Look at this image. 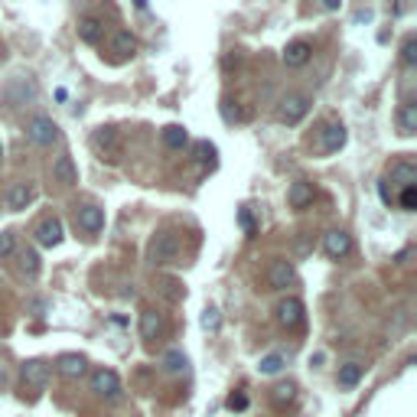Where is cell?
Instances as JSON below:
<instances>
[{
    "label": "cell",
    "mask_w": 417,
    "mask_h": 417,
    "mask_svg": "<svg viewBox=\"0 0 417 417\" xmlns=\"http://www.w3.org/2000/svg\"><path fill=\"white\" fill-rule=\"evenodd\" d=\"M26 140L36 147H52L59 140V124L52 118H43V114H40V118H33L26 124Z\"/></svg>",
    "instance_id": "obj_1"
},
{
    "label": "cell",
    "mask_w": 417,
    "mask_h": 417,
    "mask_svg": "<svg viewBox=\"0 0 417 417\" xmlns=\"http://www.w3.org/2000/svg\"><path fill=\"white\" fill-rule=\"evenodd\" d=\"M147 255H150V261L154 264H173L179 258V238L176 235H170V231H160V235L150 241Z\"/></svg>",
    "instance_id": "obj_2"
},
{
    "label": "cell",
    "mask_w": 417,
    "mask_h": 417,
    "mask_svg": "<svg viewBox=\"0 0 417 417\" xmlns=\"http://www.w3.org/2000/svg\"><path fill=\"white\" fill-rule=\"evenodd\" d=\"M92 392L102 394V398L108 401H118L121 398V378L114 368H98V372L92 375Z\"/></svg>",
    "instance_id": "obj_3"
},
{
    "label": "cell",
    "mask_w": 417,
    "mask_h": 417,
    "mask_svg": "<svg viewBox=\"0 0 417 417\" xmlns=\"http://www.w3.org/2000/svg\"><path fill=\"white\" fill-rule=\"evenodd\" d=\"M303 316H307V310H303V300L300 297H287L277 303V323L284 326V330H297V326H303Z\"/></svg>",
    "instance_id": "obj_4"
},
{
    "label": "cell",
    "mask_w": 417,
    "mask_h": 417,
    "mask_svg": "<svg viewBox=\"0 0 417 417\" xmlns=\"http://www.w3.org/2000/svg\"><path fill=\"white\" fill-rule=\"evenodd\" d=\"M49 372H52V365L46 362V358H26L23 368H20V375H23V385H30V388H46V382H49Z\"/></svg>",
    "instance_id": "obj_5"
},
{
    "label": "cell",
    "mask_w": 417,
    "mask_h": 417,
    "mask_svg": "<svg viewBox=\"0 0 417 417\" xmlns=\"http://www.w3.org/2000/svg\"><path fill=\"white\" fill-rule=\"evenodd\" d=\"M307 111H310L307 95H287L281 102V121L284 124H300V121L307 118Z\"/></svg>",
    "instance_id": "obj_6"
},
{
    "label": "cell",
    "mask_w": 417,
    "mask_h": 417,
    "mask_svg": "<svg viewBox=\"0 0 417 417\" xmlns=\"http://www.w3.org/2000/svg\"><path fill=\"white\" fill-rule=\"evenodd\" d=\"M75 225L85 235H98V231L104 229V209H98V205H82V209H75Z\"/></svg>",
    "instance_id": "obj_7"
},
{
    "label": "cell",
    "mask_w": 417,
    "mask_h": 417,
    "mask_svg": "<svg viewBox=\"0 0 417 417\" xmlns=\"http://www.w3.org/2000/svg\"><path fill=\"white\" fill-rule=\"evenodd\" d=\"M56 372H59L62 378H82V375L88 372V358L78 356V352H66V356L56 358Z\"/></svg>",
    "instance_id": "obj_8"
},
{
    "label": "cell",
    "mask_w": 417,
    "mask_h": 417,
    "mask_svg": "<svg viewBox=\"0 0 417 417\" xmlns=\"http://www.w3.org/2000/svg\"><path fill=\"white\" fill-rule=\"evenodd\" d=\"M294 277H297V271H294L290 261H274L271 267H267V284H271V290H287L290 284H294Z\"/></svg>",
    "instance_id": "obj_9"
},
{
    "label": "cell",
    "mask_w": 417,
    "mask_h": 417,
    "mask_svg": "<svg viewBox=\"0 0 417 417\" xmlns=\"http://www.w3.org/2000/svg\"><path fill=\"white\" fill-rule=\"evenodd\" d=\"M323 251L330 258H346L352 251V238H349V231H326L323 235Z\"/></svg>",
    "instance_id": "obj_10"
},
{
    "label": "cell",
    "mask_w": 417,
    "mask_h": 417,
    "mask_svg": "<svg viewBox=\"0 0 417 417\" xmlns=\"http://www.w3.org/2000/svg\"><path fill=\"white\" fill-rule=\"evenodd\" d=\"M346 137H349L346 124L332 121V124H326V128H323V137H320V144H323L326 154H336V150H342V147H346Z\"/></svg>",
    "instance_id": "obj_11"
},
{
    "label": "cell",
    "mask_w": 417,
    "mask_h": 417,
    "mask_svg": "<svg viewBox=\"0 0 417 417\" xmlns=\"http://www.w3.org/2000/svg\"><path fill=\"white\" fill-rule=\"evenodd\" d=\"M62 241V222L59 219H46L36 225V245L40 248H56Z\"/></svg>",
    "instance_id": "obj_12"
},
{
    "label": "cell",
    "mask_w": 417,
    "mask_h": 417,
    "mask_svg": "<svg viewBox=\"0 0 417 417\" xmlns=\"http://www.w3.org/2000/svg\"><path fill=\"white\" fill-rule=\"evenodd\" d=\"M92 147L98 150V154H108V160H114V154H118V131L114 128H98L92 134Z\"/></svg>",
    "instance_id": "obj_13"
},
{
    "label": "cell",
    "mask_w": 417,
    "mask_h": 417,
    "mask_svg": "<svg viewBox=\"0 0 417 417\" xmlns=\"http://www.w3.org/2000/svg\"><path fill=\"white\" fill-rule=\"evenodd\" d=\"M52 176H56V183H62V186H75V183H78L75 160H72L68 154L56 157V163H52Z\"/></svg>",
    "instance_id": "obj_14"
},
{
    "label": "cell",
    "mask_w": 417,
    "mask_h": 417,
    "mask_svg": "<svg viewBox=\"0 0 417 417\" xmlns=\"http://www.w3.org/2000/svg\"><path fill=\"white\" fill-rule=\"evenodd\" d=\"M287 203H290V209H307V205L313 203V183H307V179H297V183H290Z\"/></svg>",
    "instance_id": "obj_15"
},
{
    "label": "cell",
    "mask_w": 417,
    "mask_h": 417,
    "mask_svg": "<svg viewBox=\"0 0 417 417\" xmlns=\"http://www.w3.org/2000/svg\"><path fill=\"white\" fill-rule=\"evenodd\" d=\"M33 199H36V189L30 186V183H20V186H13L7 193V209H10V212H23Z\"/></svg>",
    "instance_id": "obj_16"
},
{
    "label": "cell",
    "mask_w": 417,
    "mask_h": 417,
    "mask_svg": "<svg viewBox=\"0 0 417 417\" xmlns=\"http://www.w3.org/2000/svg\"><path fill=\"white\" fill-rule=\"evenodd\" d=\"M310 43L307 40H294V43L284 49V66L287 68H300V66H307V59H310Z\"/></svg>",
    "instance_id": "obj_17"
},
{
    "label": "cell",
    "mask_w": 417,
    "mask_h": 417,
    "mask_svg": "<svg viewBox=\"0 0 417 417\" xmlns=\"http://www.w3.org/2000/svg\"><path fill=\"white\" fill-rule=\"evenodd\" d=\"M102 36H104V23L98 17H82L78 20V40L82 43H102Z\"/></svg>",
    "instance_id": "obj_18"
},
{
    "label": "cell",
    "mask_w": 417,
    "mask_h": 417,
    "mask_svg": "<svg viewBox=\"0 0 417 417\" xmlns=\"http://www.w3.org/2000/svg\"><path fill=\"white\" fill-rule=\"evenodd\" d=\"M362 375H365V365H362V362H342L336 382H339V388H356V385L362 382Z\"/></svg>",
    "instance_id": "obj_19"
},
{
    "label": "cell",
    "mask_w": 417,
    "mask_h": 417,
    "mask_svg": "<svg viewBox=\"0 0 417 417\" xmlns=\"http://www.w3.org/2000/svg\"><path fill=\"white\" fill-rule=\"evenodd\" d=\"M398 131L404 137H411L417 131V104L414 102H404L398 111Z\"/></svg>",
    "instance_id": "obj_20"
},
{
    "label": "cell",
    "mask_w": 417,
    "mask_h": 417,
    "mask_svg": "<svg viewBox=\"0 0 417 417\" xmlns=\"http://www.w3.org/2000/svg\"><path fill=\"white\" fill-rule=\"evenodd\" d=\"M392 179L398 183L401 189H404V186H414V183H417V170H414V163L398 160V163L392 167Z\"/></svg>",
    "instance_id": "obj_21"
},
{
    "label": "cell",
    "mask_w": 417,
    "mask_h": 417,
    "mask_svg": "<svg viewBox=\"0 0 417 417\" xmlns=\"http://www.w3.org/2000/svg\"><path fill=\"white\" fill-rule=\"evenodd\" d=\"M160 330H163L160 313H157V310H144V313H140V336H144V339H157Z\"/></svg>",
    "instance_id": "obj_22"
},
{
    "label": "cell",
    "mask_w": 417,
    "mask_h": 417,
    "mask_svg": "<svg viewBox=\"0 0 417 417\" xmlns=\"http://www.w3.org/2000/svg\"><path fill=\"white\" fill-rule=\"evenodd\" d=\"M163 144L170 147V150H183V147L189 144L186 128H179V124H170V128L163 131Z\"/></svg>",
    "instance_id": "obj_23"
},
{
    "label": "cell",
    "mask_w": 417,
    "mask_h": 417,
    "mask_svg": "<svg viewBox=\"0 0 417 417\" xmlns=\"http://www.w3.org/2000/svg\"><path fill=\"white\" fill-rule=\"evenodd\" d=\"M114 52H118V59H128L137 52V40L131 33H118L114 36Z\"/></svg>",
    "instance_id": "obj_24"
},
{
    "label": "cell",
    "mask_w": 417,
    "mask_h": 417,
    "mask_svg": "<svg viewBox=\"0 0 417 417\" xmlns=\"http://www.w3.org/2000/svg\"><path fill=\"white\" fill-rule=\"evenodd\" d=\"M294 394H297V388H294L290 382H281V385H274V388H271V401L277 404V408L290 404V401H294Z\"/></svg>",
    "instance_id": "obj_25"
},
{
    "label": "cell",
    "mask_w": 417,
    "mask_h": 417,
    "mask_svg": "<svg viewBox=\"0 0 417 417\" xmlns=\"http://www.w3.org/2000/svg\"><path fill=\"white\" fill-rule=\"evenodd\" d=\"M284 368V356L281 352H271V356H264L261 362H258V372L261 375H281Z\"/></svg>",
    "instance_id": "obj_26"
},
{
    "label": "cell",
    "mask_w": 417,
    "mask_h": 417,
    "mask_svg": "<svg viewBox=\"0 0 417 417\" xmlns=\"http://www.w3.org/2000/svg\"><path fill=\"white\" fill-rule=\"evenodd\" d=\"M186 365H189V358L179 349H170L163 356V368H167V372H186Z\"/></svg>",
    "instance_id": "obj_27"
},
{
    "label": "cell",
    "mask_w": 417,
    "mask_h": 417,
    "mask_svg": "<svg viewBox=\"0 0 417 417\" xmlns=\"http://www.w3.org/2000/svg\"><path fill=\"white\" fill-rule=\"evenodd\" d=\"M219 326H222V313H219L215 307H205V310H203V330L219 332Z\"/></svg>",
    "instance_id": "obj_28"
},
{
    "label": "cell",
    "mask_w": 417,
    "mask_h": 417,
    "mask_svg": "<svg viewBox=\"0 0 417 417\" xmlns=\"http://www.w3.org/2000/svg\"><path fill=\"white\" fill-rule=\"evenodd\" d=\"M401 62H404L408 68L417 62V40H414V36H408V40H404V46H401Z\"/></svg>",
    "instance_id": "obj_29"
},
{
    "label": "cell",
    "mask_w": 417,
    "mask_h": 417,
    "mask_svg": "<svg viewBox=\"0 0 417 417\" xmlns=\"http://www.w3.org/2000/svg\"><path fill=\"white\" fill-rule=\"evenodd\" d=\"M23 271H26L30 281L40 277V255H36V251H26V255H23Z\"/></svg>",
    "instance_id": "obj_30"
},
{
    "label": "cell",
    "mask_w": 417,
    "mask_h": 417,
    "mask_svg": "<svg viewBox=\"0 0 417 417\" xmlns=\"http://www.w3.org/2000/svg\"><path fill=\"white\" fill-rule=\"evenodd\" d=\"M398 203H401V209H404V212H414V209H417V189L414 186H404V189H401Z\"/></svg>",
    "instance_id": "obj_31"
},
{
    "label": "cell",
    "mask_w": 417,
    "mask_h": 417,
    "mask_svg": "<svg viewBox=\"0 0 417 417\" xmlns=\"http://www.w3.org/2000/svg\"><path fill=\"white\" fill-rule=\"evenodd\" d=\"M248 404H251V401H248L245 392H231L229 401H225V408L229 411H248Z\"/></svg>",
    "instance_id": "obj_32"
},
{
    "label": "cell",
    "mask_w": 417,
    "mask_h": 417,
    "mask_svg": "<svg viewBox=\"0 0 417 417\" xmlns=\"http://www.w3.org/2000/svg\"><path fill=\"white\" fill-rule=\"evenodd\" d=\"M196 150H199V160H203V163H209V167H212V163H215V147L209 144V140H203V144H199Z\"/></svg>",
    "instance_id": "obj_33"
},
{
    "label": "cell",
    "mask_w": 417,
    "mask_h": 417,
    "mask_svg": "<svg viewBox=\"0 0 417 417\" xmlns=\"http://www.w3.org/2000/svg\"><path fill=\"white\" fill-rule=\"evenodd\" d=\"M238 222H241V229L248 231V235H255V219H251V212H248V209H238Z\"/></svg>",
    "instance_id": "obj_34"
},
{
    "label": "cell",
    "mask_w": 417,
    "mask_h": 417,
    "mask_svg": "<svg viewBox=\"0 0 417 417\" xmlns=\"http://www.w3.org/2000/svg\"><path fill=\"white\" fill-rule=\"evenodd\" d=\"M13 251V235L10 231H0V258H7Z\"/></svg>",
    "instance_id": "obj_35"
},
{
    "label": "cell",
    "mask_w": 417,
    "mask_h": 417,
    "mask_svg": "<svg viewBox=\"0 0 417 417\" xmlns=\"http://www.w3.org/2000/svg\"><path fill=\"white\" fill-rule=\"evenodd\" d=\"M378 196H382L385 205H392V203H394V196H392V189H388V183H378Z\"/></svg>",
    "instance_id": "obj_36"
},
{
    "label": "cell",
    "mask_w": 417,
    "mask_h": 417,
    "mask_svg": "<svg viewBox=\"0 0 417 417\" xmlns=\"http://www.w3.org/2000/svg\"><path fill=\"white\" fill-rule=\"evenodd\" d=\"M339 4H342V0H323L326 10H339Z\"/></svg>",
    "instance_id": "obj_37"
},
{
    "label": "cell",
    "mask_w": 417,
    "mask_h": 417,
    "mask_svg": "<svg viewBox=\"0 0 417 417\" xmlns=\"http://www.w3.org/2000/svg\"><path fill=\"white\" fill-rule=\"evenodd\" d=\"M4 382H7V368L0 365V388H4Z\"/></svg>",
    "instance_id": "obj_38"
},
{
    "label": "cell",
    "mask_w": 417,
    "mask_h": 417,
    "mask_svg": "<svg viewBox=\"0 0 417 417\" xmlns=\"http://www.w3.org/2000/svg\"><path fill=\"white\" fill-rule=\"evenodd\" d=\"M0 157H4V147H0Z\"/></svg>",
    "instance_id": "obj_39"
}]
</instances>
